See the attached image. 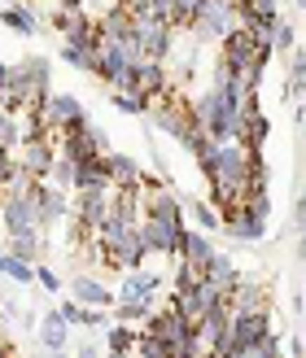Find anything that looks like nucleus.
<instances>
[{
	"instance_id": "1",
	"label": "nucleus",
	"mask_w": 306,
	"mask_h": 358,
	"mask_svg": "<svg viewBox=\"0 0 306 358\" xmlns=\"http://www.w3.org/2000/svg\"><path fill=\"white\" fill-rule=\"evenodd\" d=\"M241 114H245V110L223 92V87H210V92L193 105V122H197V127H206V131L214 136V145H228V140H237Z\"/></svg>"
},
{
	"instance_id": "2",
	"label": "nucleus",
	"mask_w": 306,
	"mask_h": 358,
	"mask_svg": "<svg viewBox=\"0 0 306 358\" xmlns=\"http://www.w3.org/2000/svg\"><path fill=\"white\" fill-rule=\"evenodd\" d=\"M263 35H254V31H249V27H237V31H232V35H223V40H219V66L228 70V75H249V70H267L263 66V57H258V52H263Z\"/></svg>"
},
{
	"instance_id": "3",
	"label": "nucleus",
	"mask_w": 306,
	"mask_h": 358,
	"mask_svg": "<svg viewBox=\"0 0 306 358\" xmlns=\"http://www.w3.org/2000/svg\"><path fill=\"white\" fill-rule=\"evenodd\" d=\"M0 223H5V236H27V231H40V206L27 196V188H13L0 196Z\"/></svg>"
},
{
	"instance_id": "4",
	"label": "nucleus",
	"mask_w": 306,
	"mask_h": 358,
	"mask_svg": "<svg viewBox=\"0 0 306 358\" xmlns=\"http://www.w3.org/2000/svg\"><path fill=\"white\" fill-rule=\"evenodd\" d=\"M140 241L149 254L162 258H179L184 254V223H167V219H140Z\"/></svg>"
},
{
	"instance_id": "5",
	"label": "nucleus",
	"mask_w": 306,
	"mask_h": 358,
	"mask_svg": "<svg viewBox=\"0 0 306 358\" xmlns=\"http://www.w3.org/2000/svg\"><path fill=\"white\" fill-rule=\"evenodd\" d=\"M136 40L145 44V57L167 62L171 48H175V27L167 17H158V13H145V17H136Z\"/></svg>"
},
{
	"instance_id": "6",
	"label": "nucleus",
	"mask_w": 306,
	"mask_h": 358,
	"mask_svg": "<svg viewBox=\"0 0 306 358\" xmlns=\"http://www.w3.org/2000/svg\"><path fill=\"white\" fill-rule=\"evenodd\" d=\"M18 166L27 179H48L57 166V149H53V136H31L22 149H18Z\"/></svg>"
},
{
	"instance_id": "7",
	"label": "nucleus",
	"mask_w": 306,
	"mask_h": 358,
	"mask_svg": "<svg viewBox=\"0 0 306 358\" xmlns=\"http://www.w3.org/2000/svg\"><path fill=\"white\" fill-rule=\"evenodd\" d=\"M27 196L35 206H40V223L48 227V223H62L66 214H70V201H66V188H57V184H44V179H27Z\"/></svg>"
},
{
	"instance_id": "8",
	"label": "nucleus",
	"mask_w": 306,
	"mask_h": 358,
	"mask_svg": "<svg viewBox=\"0 0 306 358\" xmlns=\"http://www.w3.org/2000/svg\"><path fill=\"white\" fill-rule=\"evenodd\" d=\"M44 127L48 131H66V127H79V122H88V114H83V101L75 96V92H57V96H48V105H44Z\"/></svg>"
},
{
	"instance_id": "9",
	"label": "nucleus",
	"mask_w": 306,
	"mask_h": 358,
	"mask_svg": "<svg viewBox=\"0 0 306 358\" xmlns=\"http://www.w3.org/2000/svg\"><path fill=\"white\" fill-rule=\"evenodd\" d=\"M223 231H228L232 241H249V245H258V241L267 236V214L249 210V201H245L241 210H232L228 219H223Z\"/></svg>"
},
{
	"instance_id": "10",
	"label": "nucleus",
	"mask_w": 306,
	"mask_h": 358,
	"mask_svg": "<svg viewBox=\"0 0 306 358\" xmlns=\"http://www.w3.org/2000/svg\"><path fill=\"white\" fill-rule=\"evenodd\" d=\"M228 332H232V301L219 297L214 306L202 310V319H197V336L206 341V354H210V345H214V341H223Z\"/></svg>"
},
{
	"instance_id": "11",
	"label": "nucleus",
	"mask_w": 306,
	"mask_h": 358,
	"mask_svg": "<svg viewBox=\"0 0 306 358\" xmlns=\"http://www.w3.org/2000/svg\"><path fill=\"white\" fill-rule=\"evenodd\" d=\"M267 332H272L267 310H232V341L237 345H258Z\"/></svg>"
},
{
	"instance_id": "12",
	"label": "nucleus",
	"mask_w": 306,
	"mask_h": 358,
	"mask_svg": "<svg viewBox=\"0 0 306 358\" xmlns=\"http://www.w3.org/2000/svg\"><path fill=\"white\" fill-rule=\"evenodd\" d=\"M162 289V275L158 271H145V266H136V271L123 275L118 284V301H153Z\"/></svg>"
},
{
	"instance_id": "13",
	"label": "nucleus",
	"mask_w": 306,
	"mask_h": 358,
	"mask_svg": "<svg viewBox=\"0 0 306 358\" xmlns=\"http://www.w3.org/2000/svg\"><path fill=\"white\" fill-rule=\"evenodd\" d=\"M127 70H132V57L123 52V44H105L101 57H97V79L110 83V87H123L127 83Z\"/></svg>"
},
{
	"instance_id": "14",
	"label": "nucleus",
	"mask_w": 306,
	"mask_h": 358,
	"mask_svg": "<svg viewBox=\"0 0 306 358\" xmlns=\"http://www.w3.org/2000/svg\"><path fill=\"white\" fill-rule=\"evenodd\" d=\"M70 297L75 301H83V306H101V310H114L118 306V293H110L101 280H92V275H75L70 280Z\"/></svg>"
},
{
	"instance_id": "15",
	"label": "nucleus",
	"mask_w": 306,
	"mask_h": 358,
	"mask_svg": "<svg viewBox=\"0 0 306 358\" xmlns=\"http://www.w3.org/2000/svg\"><path fill=\"white\" fill-rule=\"evenodd\" d=\"M35 341H40V350H66L70 341V324L62 310H44L40 324H35Z\"/></svg>"
},
{
	"instance_id": "16",
	"label": "nucleus",
	"mask_w": 306,
	"mask_h": 358,
	"mask_svg": "<svg viewBox=\"0 0 306 358\" xmlns=\"http://www.w3.org/2000/svg\"><path fill=\"white\" fill-rule=\"evenodd\" d=\"M214 241H210V231H184V254H179V262H188L197 266V271H206V266L214 262Z\"/></svg>"
},
{
	"instance_id": "17",
	"label": "nucleus",
	"mask_w": 306,
	"mask_h": 358,
	"mask_svg": "<svg viewBox=\"0 0 306 358\" xmlns=\"http://www.w3.org/2000/svg\"><path fill=\"white\" fill-rule=\"evenodd\" d=\"M35 9H40V5H27V0H22V5H5V9H0V22H5L9 31H18V35H40L44 17Z\"/></svg>"
},
{
	"instance_id": "18",
	"label": "nucleus",
	"mask_w": 306,
	"mask_h": 358,
	"mask_svg": "<svg viewBox=\"0 0 306 358\" xmlns=\"http://www.w3.org/2000/svg\"><path fill=\"white\" fill-rule=\"evenodd\" d=\"M105 162H110V179H114V188H145V175H140V162L127 153H105Z\"/></svg>"
},
{
	"instance_id": "19",
	"label": "nucleus",
	"mask_w": 306,
	"mask_h": 358,
	"mask_svg": "<svg viewBox=\"0 0 306 358\" xmlns=\"http://www.w3.org/2000/svg\"><path fill=\"white\" fill-rule=\"evenodd\" d=\"M267 136H272V122H267V114H263V110H249V114H241L237 140H241L245 149H263V145H267Z\"/></svg>"
},
{
	"instance_id": "20",
	"label": "nucleus",
	"mask_w": 306,
	"mask_h": 358,
	"mask_svg": "<svg viewBox=\"0 0 306 358\" xmlns=\"http://www.w3.org/2000/svg\"><path fill=\"white\" fill-rule=\"evenodd\" d=\"M206 280H210L223 297H232V289L241 284V271H237V262H232L228 254H214V262L206 266Z\"/></svg>"
},
{
	"instance_id": "21",
	"label": "nucleus",
	"mask_w": 306,
	"mask_h": 358,
	"mask_svg": "<svg viewBox=\"0 0 306 358\" xmlns=\"http://www.w3.org/2000/svg\"><path fill=\"white\" fill-rule=\"evenodd\" d=\"M101 48H105V44H75V40H66V44H62V62L75 66V70H83V75H97Z\"/></svg>"
},
{
	"instance_id": "22",
	"label": "nucleus",
	"mask_w": 306,
	"mask_h": 358,
	"mask_svg": "<svg viewBox=\"0 0 306 358\" xmlns=\"http://www.w3.org/2000/svg\"><path fill=\"white\" fill-rule=\"evenodd\" d=\"M228 301H232V310H267V289H263L258 280H245L241 275V284L232 289Z\"/></svg>"
},
{
	"instance_id": "23",
	"label": "nucleus",
	"mask_w": 306,
	"mask_h": 358,
	"mask_svg": "<svg viewBox=\"0 0 306 358\" xmlns=\"http://www.w3.org/2000/svg\"><path fill=\"white\" fill-rule=\"evenodd\" d=\"M5 254L22 258L31 266H40V254H44V236L40 231H27V236H5Z\"/></svg>"
},
{
	"instance_id": "24",
	"label": "nucleus",
	"mask_w": 306,
	"mask_h": 358,
	"mask_svg": "<svg viewBox=\"0 0 306 358\" xmlns=\"http://www.w3.org/2000/svg\"><path fill=\"white\" fill-rule=\"evenodd\" d=\"M83 188H114V179H110V162H105V157L79 162V184H75V192H83Z\"/></svg>"
},
{
	"instance_id": "25",
	"label": "nucleus",
	"mask_w": 306,
	"mask_h": 358,
	"mask_svg": "<svg viewBox=\"0 0 306 358\" xmlns=\"http://www.w3.org/2000/svg\"><path fill=\"white\" fill-rule=\"evenodd\" d=\"M136 341H140V332L132 324H114L105 328V350H114V354H136Z\"/></svg>"
},
{
	"instance_id": "26",
	"label": "nucleus",
	"mask_w": 306,
	"mask_h": 358,
	"mask_svg": "<svg viewBox=\"0 0 306 358\" xmlns=\"http://www.w3.org/2000/svg\"><path fill=\"white\" fill-rule=\"evenodd\" d=\"M110 105H114V110H123V114H149L153 96L132 92V87H110Z\"/></svg>"
},
{
	"instance_id": "27",
	"label": "nucleus",
	"mask_w": 306,
	"mask_h": 358,
	"mask_svg": "<svg viewBox=\"0 0 306 358\" xmlns=\"http://www.w3.org/2000/svg\"><path fill=\"white\" fill-rule=\"evenodd\" d=\"M184 210L193 214V223L202 231H223V214H219L214 201H184Z\"/></svg>"
},
{
	"instance_id": "28",
	"label": "nucleus",
	"mask_w": 306,
	"mask_h": 358,
	"mask_svg": "<svg viewBox=\"0 0 306 358\" xmlns=\"http://www.w3.org/2000/svg\"><path fill=\"white\" fill-rule=\"evenodd\" d=\"M114 319H118V324H132V328H145L153 319V301H118Z\"/></svg>"
},
{
	"instance_id": "29",
	"label": "nucleus",
	"mask_w": 306,
	"mask_h": 358,
	"mask_svg": "<svg viewBox=\"0 0 306 358\" xmlns=\"http://www.w3.org/2000/svg\"><path fill=\"white\" fill-rule=\"evenodd\" d=\"M306 92V48H293V62H289V83H284V101H293Z\"/></svg>"
},
{
	"instance_id": "30",
	"label": "nucleus",
	"mask_w": 306,
	"mask_h": 358,
	"mask_svg": "<svg viewBox=\"0 0 306 358\" xmlns=\"http://www.w3.org/2000/svg\"><path fill=\"white\" fill-rule=\"evenodd\" d=\"M53 184H57V188H75L79 184V162H75V157H66V153H57V166H53Z\"/></svg>"
},
{
	"instance_id": "31",
	"label": "nucleus",
	"mask_w": 306,
	"mask_h": 358,
	"mask_svg": "<svg viewBox=\"0 0 306 358\" xmlns=\"http://www.w3.org/2000/svg\"><path fill=\"white\" fill-rule=\"evenodd\" d=\"M136 358H171V345L162 341V336L145 332L140 328V341H136Z\"/></svg>"
},
{
	"instance_id": "32",
	"label": "nucleus",
	"mask_w": 306,
	"mask_h": 358,
	"mask_svg": "<svg viewBox=\"0 0 306 358\" xmlns=\"http://www.w3.org/2000/svg\"><path fill=\"white\" fill-rule=\"evenodd\" d=\"M79 13H83V9H66V5H57V13H53L48 22L57 27V31H62V40H66V35L75 31V22H79Z\"/></svg>"
},
{
	"instance_id": "33",
	"label": "nucleus",
	"mask_w": 306,
	"mask_h": 358,
	"mask_svg": "<svg viewBox=\"0 0 306 358\" xmlns=\"http://www.w3.org/2000/svg\"><path fill=\"white\" fill-rule=\"evenodd\" d=\"M272 44H276L280 52H289V48L298 44V31H293V22H284V17H280V22H276V31H272Z\"/></svg>"
},
{
	"instance_id": "34",
	"label": "nucleus",
	"mask_w": 306,
	"mask_h": 358,
	"mask_svg": "<svg viewBox=\"0 0 306 358\" xmlns=\"http://www.w3.org/2000/svg\"><path fill=\"white\" fill-rule=\"evenodd\" d=\"M35 284H40L44 293H62V280H57V271H53V266H35Z\"/></svg>"
},
{
	"instance_id": "35",
	"label": "nucleus",
	"mask_w": 306,
	"mask_h": 358,
	"mask_svg": "<svg viewBox=\"0 0 306 358\" xmlns=\"http://www.w3.org/2000/svg\"><path fill=\"white\" fill-rule=\"evenodd\" d=\"M57 310L66 315V324H75V328H83V315H88V306H83V301H75V297H66V301H62Z\"/></svg>"
},
{
	"instance_id": "36",
	"label": "nucleus",
	"mask_w": 306,
	"mask_h": 358,
	"mask_svg": "<svg viewBox=\"0 0 306 358\" xmlns=\"http://www.w3.org/2000/svg\"><path fill=\"white\" fill-rule=\"evenodd\" d=\"M249 9H254L258 17H272V22H276V17H280V0H249Z\"/></svg>"
},
{
	"instance_id": "37",
	"label": "nucleus",
	"mask_w": 306,
	"mask_h": 358,
	"mask_svg": "<svg viewBox=\"0 0 306 358\" xmlns=\"http://www.w3.org/2000/svg\"><path fill=\"white\" fill-rule=\"evenodd\" d=\"M258 350H263V358H280V336H276V332H267L263 341H258Z\"/></svg>"
},
{
	"instance_id": "38",
	"label": "nucleus",
	"mask_w": 306,
	"mask_h": 358,
	"mask_svg": "<svg viewBox=\"0 0 306 358\" xmlns=\"http://www.w3.org/2000/svg\"><path fill=\"white\" fill-rule=\"evenodd\" d=\"M9 83H13V66H5V62H0V96L9 92Z\"/></svg>"
},
{
	"instance_id": "39",
	"label": "nucleus",
	"mask_w": 306,
	"mask_h": 358,
	"mask_svg": "<svg viewBox=\"0 0 306 358\" xmlns=\"http://www.w3.org/2000/svg\"><path fill=\"white\" fill-rule=\"evenodd\" d=\"M298 258L306 262V223H298Z\"/></svg>"
},
{
	"instance_id": "40",
	"label": "nucleus",
	"mask_w": 306,
	"mask_h": 358,
	"mask_svg": "<svg viewBox=\"0 0 306 358\" xmlns=\"http://www.w3.org/2000/svg\"><path fill=\"white\" fill-rule=\"evenodd\" d=\"M0 315H5V319H18V315H22V306H18V301H5V306H0Z\"/></svg>"
},
{
	"instance_id": "41",
	"label": "nucleus",
	"mask_w": 306,
	"mask_h": 358,
	"mask_svg": "<svg viewBox=\"0 0 306 358\" xmlns=\"http://www.w3.org/2000/svg\"><path fill=\"white\" fill-rule=\"evenodd\" d=\"M75 354H79V358H101V350H97V345H79Z\"/></svg>"
},
{
	"instance_id": "42",
	"label": "nucleus",
	"mask_w": 306,
	"mask_h": 358,
	"mask_svg": "<svg viewBox=\"0 0 306 358\" xmlns=\"http://www.w3.org/2000/svg\"><path fill=\"white\" fill-rule=\"evenodd\" d=\"M40 358H70V354H66V350H44Z\"/></svg>"
},
{
	"instance_id": "43",
	"label": "nucleus",
	"mask_w": 306,
	"mask_h": 358,
	"mask_svg": "<svg viewBox=\"0 0 306 358\" xmlns=\"http://www.w3.org/2000/svg\"><path fill=\"white\" fill-rule=\"evenodd\" d=\"M0 358H13V350H9V345H5V341H0Z\"/></svg>"
},
{
	"instance_id": "44",
	"label": "nucleus",
	"mask_w": 306,
	"mask_h": 358,
	"mask_svg": "<svg viewBox=\"0 0 306 358\" xmlns=\"http://www.w3.org/2000/svg\"><path fill=\"white\" fill-rule=\"evenodd\" d=\"M105 358H136V354H114V350H105Z\"/></svg>"
},
{
	"instance_id": "45",
	"label": "nucleus",
	"mask_w": 306,
	"mask_h": 358,
	"mask_svg": "<svg viewBox=\"0 0 306 358\" xmlns=\"http://www.w3.org/2000/svg\"><path fill=\"white\" fill-rule=\"evenodd\" d=\"M0 280H5V249H0Z\"/></svg>"
},
{
	"instance_id": "46",
	"label": "nucleus",
	"mask_w": 306,
	"mask_h": 358,
	"mask_svg": "<svg viewBox=\"0 0 306 358\" xmlns=\"http://www.w3.org/2000/svg\"><path fill=\"white\" fill-rule=\"evenodd\" d=\"M293 5H298V9H306V0H293Z\"/></svg>"
}]
</instances>
